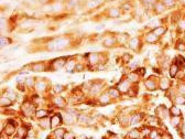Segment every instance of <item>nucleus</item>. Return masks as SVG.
<instances>
[{
    "instance_id": "obj_8",
    "label": "nucleus",
    "mask_w": 185,
    "mask_h": 139,
    "mask_svg": "<svg viewBox=\"0 0 185 139\" xmlns=\"http://www.w3.org/2000/svg\"><path fill=\"white\" fill-rule=\"evenodd\" d=\"M100 5H101V0H88V1L85 4L86 8L89 9V10H94V9L98 8Z\"/></svg>"
},
{
    "instance_id": "obj_46",
    "label": "nucleus",
    "mask_w": 185,
    "mask_h": 139,
    "mask_svg": "<svg viewBox=\"0 0 185 139\" xmlns=\"http://www.w3.org/2000/svg\"><path fill=\"white\" fill-rule=\"evenodd\" d=\"M143 134H144V135H149V134H150L149 128H143Z\"/></svg>"
},
{
    "instance_id": "obj_33",
    "label": "nucleus",
    "mask_w": 185,
    "mask_h": 139,
    "mask_svg": "<svg viewBox=\"0 0 185 139\" xmlns=\"http://www.w3.org/2000/svg\"><path fill=\"white\" fill-rule=\"evenodd\" d=\"M175 103H176L177 105H185V97L184 96H176V98H175Z\"/></svg>"
},
{
    "instance_id": "obj_2",
    "label": "nucleus",
    "mask_w": 185,
    "mask_h": 139,
    "mask_svg": "<svg viewBox=\"0 0 185 139\" xmlns=\"http://www.w3.org/2000/svg\"><path fill=\"white\" fill-rule=\"evenodd\" d=\"M67 63V59L66 57H59V59H55L51 62V66H52L53 70H60L63 68Z\"/></svg>"
},
{
    "instance_id": "obj_25",
    "label": "nucleus",
    "mask_w": 185,
    "mask_h": 139,
    "mask_svg": "<svg viewBox=\"0 0 185 139\" xmlns=\"http://www.w3.org/2000/svg\"><path fill=\"white\" fill-rule=\"evenodd\" d=\"M35 81L33 77H27L25 81H24V85L27 87H29V88H31V87H34L35 86Z\"/></svg>"
},
{
    "instance_id": "obj_21",
    "label": "nucleus",
    "mask_w": 185,
    "mask_h": 139,
    "mask_svg": "<svg viewBox=\"0 0 185 139\" xmlns=\"http://www.w3.org/2000/svg\"><path fill=\"white\" fill-rule=\"evenodd\" d=\"M156 40H157V35L154 34L153 32H150L145 35V41H147L148 43H154Z\"/></svg>"
},
{
    "instance_id": "obj_23",
    "label": "nucleus",
    "mask_w": 185,
    "mask_h": 139,
    "mask_svg": "<svg viewBox=\"0 0 185 139\" xmlns=\"http://www.w3.org/2000/svg\"><path fill=\"white\" fill-rule=\"evenodd\" d=\"M177 72H178V65L176 63H173V64L170 66V75H171V77L172 78L175 77V75L177 74Z\"/></svg>"
},
{
    "instance_id": "obj_44",
    "label": "nucleus",
    "mask_w": 185,
    "mask_h": 139,
    "mask_svg": "<svg viewBox=\"0 0 185 139\" xmlns=\"http://www.w3.org/2000/svg\"><path fill=\"white\" fill-rule=\"evenodd\" d=\"M176 48H177L178 50H182V51H184V50H185V44H184V43L177 44V45H176Z\"/></svg>"
},
{
    "instance_id": "obj_39",
    "label": "nucleus",
    "mask_w": 185,
    "mask_h": 139,
    "mask_svg": "<svg viewBox=\"0 0 185 139\" xmlns=\"http://www.w3.org/2000/svg\"><path fill=\"white\" fill-rule=\"evenodd\" d=\"M6 96H7V97H9L10 99H12V101H13V99H16V94H14V93H12L11 90H8V92L6 93Z\"/></svg>"
},
{
    "instance_id": "obj_34",
    "label": "nucleus",
    "mask_w": 185,
    "mask_h": 139,
    "mask_svg": "<svg viewBox=\"0 0 185 139\" xmlns=\"http://www.w3.org/2000/svg\"><path fill=\"white\" fill-rule=\"evenodd\" d=\"M64 119H65V122L67 123V124H73V123H74V118H73V115H72V114L66 113Z\"/></svg>"
},
{
    "instance_id": "obj_50",
    "label": "nucleus",
    "mask_w": 185,
    "mask_h": 139,
    "mask_svg": "<svg viewBox=\"0 0 185 139\" xmlns=\"http://www.w3.org/2000/svg\"><path fill=\"white\" fill-rule=\"evenodd\" d=\"M14 139H21V138H20V137H16V138H14Z\"/></svg>"
},
{
    "instance_id": "obj_16",
    "label": "nucleus",
    "mask_w": 185,
    "mask_h": 139,
    "mask_svg": "<svg viewBox=\"0 0 185 139\" xmlns=\"http://www.w3.org/2000/svg\"><path fill=\"white\" fill-rule=\"evenodd\" d=\"M127 80H128L130 83H137L138 80H139L137 72H130V73L127 75Z\"/></svg>"
},
{
    "instance_id": "obj_13",
    "label": "nucleus",
    "mask_w": 185,
    "mask_h": 139,
    "mask_svg": "<svg viewBox=\"0 0 185 139\" xmlns=\"http://www.w3.org/2000/svg\"><path fill=\"white\" fill-rule=\"evenodd\" d=\"M31 68L33 72H42V71H45V64L43 62L33 63L31 65Z\"/></svg>"
},
{
    "instance_id": "obj_38",
    "label": "nucleus",
    "mask_w": 185,
    "mask_h": 139,
    "mask_svg": "<svg viewBox=\"0 0 185 139\" xmlns=\"http://www.w3.org/2000/svg\"><path fill=\"white\" fill-rule=\"evenodd\" d=\"M121 60H122L125 63H129L130 60H131V55H130V54H128V53H125L122 55V59H121Z\"/></svg>"
},
{
    "instance_id": "obj_47",
    "label": "nucleus",
    "mask_w": 185,
    "mask_h": 139,
    "mask_svg": "<svg viewBox=\"0 0 185 139\" xmlns=\"http://www.w3.org/2000/svg\"><path fill=\"white\" fill-rule=\"evenodd\" d=\"M83 1H86V2H87L88 0H80V2H83Z\"/></svg>"
},
{
    "instance_id": "obj_19",
    "label": "nucleus",
    "mask_w": 185,
    "mask_h": 139,
    "mask_svg": "<svg viewBox=\"0 0 185 139\" xmlns=\"http://www.w3.org/2000/svg\"><path fill=\"white\" fill-rule=\"evenodd\" d=\"M53 102H54V104H55L56 106L65 107V99L63 97H61V96H55V97L53 98Z\"/></svg>"
},
{
    "instance_id": "obj_22",
    "label": "nucleus",
    "mask_w": 185,
    "mask_h": 139,
    "mask_svg": "<svg viewBox=\"0 0 185 139\" xmlns=\"http://www.w3.org/2000/svg\"><path fill=\"white\" fill-rule=\"evenodd\" d=\"M108 94L110 95V97H111V98H117V97H119L120 92L118 90L117 87H111V88H109V89H108Z\"/></svg>"
},
{
    "instance_id": "obj_12",
    "label": "nucleus",
    "mask_w": 185,
    "mask_h": 139,
    "mask_svg": "<svg viewBox=\"0 0 185 139\" xmlns=\"http://www.w3.org/2000/svg\"><path fill=\"white\" fill-rule=\"evenodd\" d=\"M101 89H102L101 83H95V84H93L92 85V87H90V94L97 95V94H99V93L101 92Z\"/></svg>"
},
{
    "instance_id": "obj_51",
    "label": "nucleus",
    "mask_w": 185,
    "mask_h": 139,
    "mask_svg": "<svg viewBox=\"0 0 185 139\" xmlns=\"http://www.w3.org/2000/svg\"><path fill=\"white\" fill-rule=\"evenodd\" d=\"M81 139H86V138H85V137H82V138H81Z\"/></svg>"
},
{
    "instance_id": "obj_6",
    "label": "nucleus",
    "mask_w": 185,
    "mask_h": 139,
    "mask_svg": "<svg viewBox=\"0 0 185 139\" xmlns=\"http://www.w3.org/2000/svg\"><path fill=\"white\" fill-rule=\"evenodd\" d=\"M87 61L90 65H96L100 62V59H99V54L98 53H89L87 54Z\"/></svg>"
},
{
    "instance_id": "obj_42",
    "label": "nucleus",
    "mask_w": 185,
    "mask_h": 139,
    "mask_svg": "<svg viewBox=\"0 0 185 139\" xmlns=\"http://www.w3.org/2000/svg\"><path fill=\"white\" fill-rule=\"evenodd\" d=\"M83 70H84V66L82 65V64H76V65H75V70H74V71L81 72V71H83Z\"/></svg>"
},
{
    "instance_id": "obj_10",
    "label": "nucleus",
    "mask_w": 185,
    "mask_h": 139,
    "mask_svg": "<svg viewBox=\"0 0 185 139\" xmlns=\"http://www.w3.org/2000/svg\"><path fill=\"white\" fill-rule=\"evenodd\" d=\"M117 42L118 41H117V39L115 37H108V38H106L105 40L102 41V45L106 47V48H111V47H114Z\"/></svg>"
},
{
    "instance_id": "obj_36",
    "label": "nucleus",
    "mask_w": 185,
    "mask_h": 139,
    "mask_svg": "<svg viewBox=\"0 0 185 139\" xmlns=\"http://www.w3.org/2000/svg\"><path fill=\"white\" fill-rule=\"evenodd\" d=\"M141 115L140 114H138V115H135V116L132 117V119H131V125H136V124H138L139 123V120L141 119Z\"/></svg>"
},
{
    "instance_id": "obj_14",
    "label": "nucleus",
    "mask_w": 185,
    "mask_h": 139,
    "mask_svg": "<svg viewBox=\"0 0 185 139\" xmlns=\"http://www.w3.org/2000/svg\"><path fill=\"white\" fill-rule=\"evenodd\" d=\"M120 9H121V11H123V12H130V11L133 9V5H132V2H130V1H125L123 4H121Z\"/></svg>"
},
{
    "instance_id": "obj_32",
    "label": "nucleus",
    "mask_w": 185,
    "mask_h": 139,
    "mask_svg": "<svg viewBox=\"0 0 185 139\" xmlns=\"http://www.w3.org/2000/svg\"><path fill=\"white\" fill-rule=\"evenodd\" d=\"M11 43V40L9 38H7V37H2L1 38V48H4V47H7V45H9Z\"/></svg>"
},
{
    "instance_id": "obj_31",
    "label": "nucleus",
    "mask_w": 185,
    "mask_h": 139,
    "mask_svg": "<svg viewBox=\"0 0 185 139\" xmlns=\"http://www.w3.org/2000/svg\"><path fill=\"white\" fill-rule=\"evenodd\" d=\"M53 89H54V92H55V93L60 94V93H62L63 90L65 89V87L63 86V85H61V84H56V85L53 87Z\"/></svg>"
},
{
    "instance_id": "obj_45",
    "label": "nucleus",
    "mask_w": 185,
    "mask_h": 139,
    "mask_svg": "<svg viewBox=\"0 0 185 139\" xmlns=\"http://www.w3.org/2000/svg\"><path fill=\"white\" fill-rule=\"evenodd\" d=\"M136 72H137V73H140L141 76H143V74L145 73V70H144V68H138Z\"/></svg>"
},
{
    "instance_id": "obj_7",
    "label": "nucleus",
    "mask_w": 185,
    "mask_h": 139,
    "mask_svg": "<svg viewBox=\"0 0 185 139\" xmlns=\"http://www.w3.org/2000/svg\"><path fill=\"white\" fill-rule=\"evenodd\" d=\"M140 40H139V38H137V37H135V38H131L130 39V41L128 42V45H129V48L131 50H133V51H137V50H139V48H140Z\"/></svg>"
},
{
    "instance_id": "obj_5",
    "label": "nucleus",
    "mask_w": 185,
    "mask_h": 139,
    "mask_svg": "<svg viewBox=\"0 0 185 139\" xmlns=\"http://www.w3.org/2000/svg\"><path fill=\"white\" fill-rule=\"evenodd\" d=\"M153 10H154V12H155V13L160 14V13H163L166 10V7H165V5L163 4L161 0H156L155 4H154Z\"/></svg>"
},
{
    "instance_id": "obj_28",
    "label": "nucleus",
    "mask_w": 185,
    "mask_h": 139,
    "mask_svg": "<svg viewBox=\"0 0 185 139\" xmlns=\"http://www.w3.org/2000/svg\"><path fill=\"white\" fill-rule=\"evenodd\" d=\"M50 123H51V120L47 118V117H45V118H42V119H40V123H39V125H40L42 128H47L48 126H50Z\"/></svg>"
},
{
    "instance_id": "obj_24",
    "label": "nucleus",
    "mask_w": 185,
    "mask_h": 139,
    "mask_svg": "<svg viewBox=\"0 0 185 139\" xmlns=\"http://www.w3.org/2000/svg\"><path fill=\"white\" fill-rule=\"evenodd\" d=\"M0 104H1V106H10L12 104V99L7 97V96H2L0 98Z\"/></svg>"
},
{
    "instance_id": "obj_40",
    "label": "nucleus",
    "mask_w": 185,
    "mask_h": 139,
    "mask_svg": "<svg viewBox=\"0 0 185 139\" xmlns=\"http://www.w3.org/2000/svg\"><path fill=\"white\" fill-rule=\"evenodd\" d=\"M64 139H74V134L73 132H65L64 136H63Z\"/></svg>"
},
{
    "instance_id": "obj_29",
    "label": "nucleus",
    "mask_w": 185,
    "mask_h": 139,
    "mask_svg": "<svg viewBox=\"0 0 185 139\" xmlns=\"http://www.w3.org/2000/svg\"><path fill=\"white\" fill-rule=\"evenodd\" d=\"M171 115L173 117H178L181 115V110L178 109V108L176 107V106H172V108H171Z\"/></svg>"
},
{
    "instance_id": "obj_15",
    "label": "nucleus",
    "mask_w": 185,
    "mask_h": 139,
    "mask_svg": "<svg viewBox=\"0 0 185 139\" xmlns=\"http://www.w3.org/2000/svg\"><path fill=\"white\" fill-rule=\"evenodd\" d=\"M152 32L154 34H156L157 37H161V35H163L166 32V28L165 27H162V26H159V27H155V28L152 30Z\"/></svg>"
},
{
    "instance_id": "obj_37",
    "label": "nucleus",
    "mask_w": 185,
    "mask_h": 139,
    "mask_svg": "<svg viewBox=\"0 0 185 139\" xmlns=\"http://www.w3.org/2000/svg\"><path fill=\"white\" fill-rule=\"evenodd\" d=\"M12 131H14V127H13L12 124H9V125L6 127V132H7L8 135H11Z\"/></svg>"
},
{
    "instance_id": "obj_20",
    "label": "nucleus",
    "mask_w": 185,
    "mask_h": 139,
    "mask_svg": "<svg viewBox=\"0 0 185 139\" xmlns=\"http://www.w3.org/2000/svg\"><path fill=\"white\" fill-rule=\"evenodd\" d=\"M35 88H36V90H38L39 93L44 92V90L46 89V83H45L44 81H40V82H36V84H35Z\"/></svg>"
},
{
    "instance_id": "obj_41",
    "label": "nucleus",
    "mask_w": 185,
    "mask_h": 139,
    "mask_svg": "<svg viewBox=\"0 0 185 139\" xmlns=\"http://www.w3.org/2000/svg\"><path fill=\"white\" fill-rule=\"evenodd\" d=\"M64 131H65L64 129H57V130L55 131V135L56 136H60V137H63V136H64V134H65Z\"/></svg>"
},
{
    "instance_id": "obj_1",
    "label": "nucleus",
    "mask_w": 185,
    "mask_h": 139,
    "mask_svg": "<svg viewBox=\"0 0 185 139\" xmlns=\"http://www.w3.org/2000/svg\"><path fill=\"white\" fill-rule=\"evenodd\" d=\"M68 45V40L65 38H59L55 39L54 41H51L47 44V49L50 51H59L62 49H65Z\"/></svg>"
},
{
    "instance_id": "obj_3",
    "label": "nucleus",
    "mask_w": 185,
    "mask_h": 139,
    "mask_svg": "<svg viewBox=\"0 0 185 139\" xmlns=\"http://www.w3.org/2000/svg\"><path fill=\"white\" fill-rule=\"evenodd\" d=\"M130 84L131 83L126 78V80H122L121 82L118 83L117 88L120 93H127V92H129V89H130Z\"/></svg>"
},
{
    "instance_id": "obj_17",
    "label": "nucleus",
    "mask_w": 185,
    "mask_h": 139,
    "mask_svg": "<svg viewBox=\"0 0 185 139\" xmlns=\"http://www.w3.org/2000/svg\"><path fill=\"white\" fill-rule=\"evenodd\" d=\"M110 99H111V97L109 94H102V95L99 96V103H100L101 105L109 104V103H110Z\"/></svg>"
},
{
    "instance_id": "obj_48",
    "label": "nucleus",
    "mask_w": 185,
    "mask_h": 139,
    "mask_svg": "<svg viewBox=\"0 0 185 139\" xmlns=\"http://www.w3.org/2000/svg\"><path fill=\"white\" fill-rule=\"evenodd\" d=\"M180 1H181V2H183V4L185 5V0H180Z\"/></svg>"
},
{
    "instance_id": "obj_18",
    "label": "nucleus",
    "mask_w": 185,
    "mask_h": 139,
    "mask_svg": "<svg viewBox=\"0 0 185 139\" xmlns=\"http://www.w3.org/2000/svg\"><path fill=\"white\" fill-rule=\"evenodd\" d=\"M62 124V118H61L60 115H54L51 118V127H56L57 125Z\"/></svg>"
},
{
    "instance_id": "obj_35",
    "label": "nucleus",
    "mask_w": 185,
    "mask_h": 139,
    "mask_svg": "<svg viewBox=\"0 0 185 139\" xmlns=\"http://www.w3.org/2000/svg\"><path fill=\"white\" fill-rule=\"evenodd\" d=\"M161 1L165 5L166 8H168V7H173V6H175V0H161Z\"/></svg>"
},
{
    "instance_id": "obj_9",
    "label": "nucleus",
    "mask_w": 185,
    "mask_h": 139,
    "mask_svg": "<svg viewBox=\"0 0 185 139\" xmlns=\"http://www.w3.org/2000/svg\"><path fill=\"white\" fill-rule=\"evenodd\" d=\"M22 111H23L24 115L30 116V115H32L34 113V107H33L32 104H30V103H24L23 106H22Z\"/></svg>"
},
{
    "instance_id": "obj_49",
    "label": "nucleus",
    "mask_w": 185,
    "mask_h": 139,
    "mask_svg": "<svg viewBox=\"0 0 185 139\" xmlns=\"http://www.w3.org/2000/svg\"><path fill=\"white\" fill-rule=\"evenodd\" d=\"M110 139H118V138L116 137V136H115V137H113V138H110Z\"/></svg>"
},
{
    "instance_id": "obj_26",
    "label": "nucleus",
    "mask_w": 185,
    "mask_h": 139,
    "mask_svg": "<svg viewBox=\"0 0 185 139\" xmlns=\"http://www.w3.org/2000/svg\"><path fill=\"white\" fill-rule=\"evenodd\" d=\"M47 114H48V111L45 110V109H39V110L35 111V116L38 117V118H40V119L47 117Z\"/></svg>"
},
{
    "instance_id": "obj_11",
    "label": "nucleus",
    "mask_w": 185,
    "mask_h": 139,
    "mask_svg": "<svg viewBox=\"0 0 185 139\" xmlns=\"http://www.w3.org/2000/svg\"><path fill=\"white\" fill-rule=\"evenodd\" d=\"M78 4H80V0H65V5L64 7L67 10H72V9L76 8Z\"/></svg>"
},
{
    "instance_id": "obj_27",
    "label": "nucleus",
    "mask_w": 185,
    "mask_h": 139,
    "mask_svg": "<svg viewBox=\"0 0 185 139\" xmlns=\"http://www.w3.org/2000/svg\"><path fill=\"white\" fill-rule=\"evenodd\" d=\"M144 84H145V87H147L149 90L155 89V82H154L153 80H147Z\"/></svg>"
},
{
    "instance_id": "obj_30",
    "label": "nucleus",
    "mask_w": 185,
    "mask_h": 139,
    "mask_svg": "<svg viewBox=\"0 0 185 139\" xmlns=\"http://www.w3.org/2000/svg\"><path fill=\"white\" fill-rule=\"evenodd\" d=\"M170 87V81L166 80V78H163V80L161 81V88L162 89H168Z\"/></svg>"
},
{
    "instance_id": "obj_43",
    "label": "nucleus",
    "mask_w": 185,
    "mask_h": 139,
    "mask_svg": "<svg viewBox=\"0 0 185 139\" xmlns=\"http://www.w3.org/2000/svg\"><path fill=\"white\" fill-rule=\"evenodd\" d=\"M129 136L130 137H133V138H137L139 136V132L137 130H132L131 132H129Z\"/></svg>"
},
{
    "instance_id": "obj_4",
    "label": "nucleus",
    "mask_w": 185,
    "mask_h": 139,
    "mask_svg": "<svg viewBox=\"0 0 185 139\" xmlns=\"http://www.w3.org/2000/svg\"><path fill=\"white\" fill-rule=\"evenodd\" d=\"M108 17L117 19V18L121 17V9L119 7H113L108 9Z\"/></svg>"
}]
</instances>
